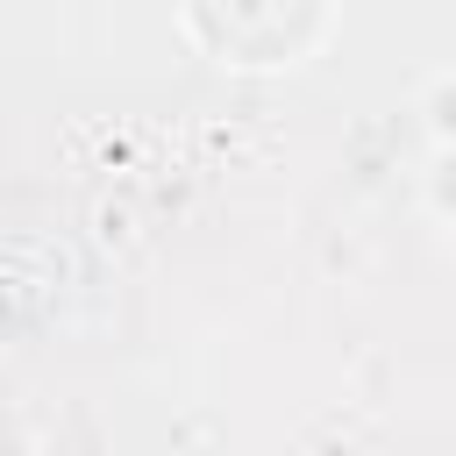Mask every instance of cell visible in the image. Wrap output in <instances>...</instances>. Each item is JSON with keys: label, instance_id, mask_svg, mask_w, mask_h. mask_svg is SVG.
I'll return each mask as SVG.
<instances>
[{"label": "cell", "instance_id": "1", "mask_svg": "<svg viewBox=\"0 0 456 456\" xmlns=\"http://www.w3.org/2000/svg\"><path fill=\"white\" fill-rule=\"evenodd\" d=\"M428 114H435V135H456V78H435Z\"/></svg>", "mask_w": 456, "mask_h": 456}]
</instances>
